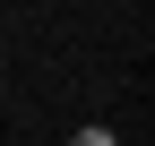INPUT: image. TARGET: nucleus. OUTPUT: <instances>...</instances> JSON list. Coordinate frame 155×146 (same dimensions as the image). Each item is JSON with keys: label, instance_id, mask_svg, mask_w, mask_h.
<instances>
[{"label": "nucleus", "instance_id": "f257e3e1", "mask_svg": "<svg viewBox=\"0 0 155 146\" xmlns=\"http://www.w3.org/2000/svg\"><path fill=\"white\" fill-rule=\"evenodd\" d=\"M69 146H112V129H78V138H69Z\"/></svg>", "mask_w": 155, "mask_h": 146}]
</instances>
